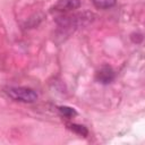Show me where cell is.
Wrapping results in <instances>:
<instances>
[{
    "label": "cell",
    "instance_id": "cell-1",
    "mask_svg": "<svg viewBox=\"0 0 145 145\" xmlns=\"http://www.w3.org/2000/svg\"><path fill=\"white\" fill-rule=\"evenodd\" d=\"M7 94L15 101L24 103H33L37 100V93L28 87H10L7 89Z\"/></svg>",
    "mask_w": 145,
    "mask_h": 145
},
{
    "label": "cell",
    "instance_id": "cell-2",
    "mask_svg": "<svg viewBox=\"0 0 145 145\" xmlns=\"http://www.w3.org/2000/svg\"><path fill=\"white\" fill-rule=\"evenodd\" d=\"M114 77H116L114 70L110 66H103V67H101L96 71V74H95V79L100 84H103V85L110 84L114 79Z\"/></svg>",
    "mask_w": 145,
    "mask_h": 145
},
{
    "label": "cell",
    "instance_id": "cell-3",
    "mask_svg": "<svg viewBox=\"0 0 145 145\" xmlns=\"http://www.w3.org/2000/svg\"><path fill=\"white\" fill-rule=\"evenodd\" d=\"M79 6H80V0H58L53 9L57 11L66 12V11L77 9Z\"/></svg>",
    "mask_w": 145,
    "mask_h": 145
},
{
    "label": "cell",
    "instance_id": "cell-4",
    "mask_svg": "<svg viewBox=\"0 0 145 145\" xmlns=\"http://www.w3.org/2000/svg\"><path fill=\"white\" fill-rule=\"evenodd\" d=\"M94 6L100 9H109L116 5L117 0H92Z\"/></svg>",
    "mask_w": 145,
    "mask_h": 145
},
{
    "label": "cell",
    "instance_id": "cell-5",
    "mask_svg": "<svg viewBox=\"0 0 145 145\" xmlns=\"http://www.w3.org/2000/svg\"><path fill=\"white\" fill-rule=\"evenodd\" d=\"M68 127H69V129H71L72 131H75L76 134H78V135H80V136L86 137V136L88 135V130H87V128H86L85 126H83V125L70 123V125H68Z\"/></svg>",
    "mask_w": 145,
    "mask_h": 145
},
{
    "label": "cell",
    "instance_id": "cell-6",
    "mask_svg": "<svg viewBox=\"0 0 145 145\" xmlns=\"http://www.w3.org/2000/svg\"><path fill=\"white\" fill-rule=\"evenodd\" d=\"M59 112L63 116V117H67V118H72L77 114L76 110L74 108H70V106H59Z\"/></svg>",
    "mask_w": 145,
    "mask_h": 145
}]
</instances>
